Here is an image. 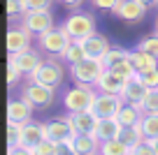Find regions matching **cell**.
<instances>
[{
  "instance_id": "1",
  "label": "cell",
  "mask_w": 158,
  "mask_h": 155,
  "mask_svg": "<svg viewBox=\"0 0 158 155\" xmlns=\"http://www.w3.org/2000/svg\"><path fill=\"white\" fill-rule=\"evenodd\" d=\"M95 95H98V88H95V86L74 83V86L63 95V107H65V111H68V113H72V111H86V109H91Z\"/></svg>"
},
{
  "instance_id": "2",
  "label": "cell",
  "mask_w": 158,
  "mask_h": 155,
  "mask_svg": "<svg viewBox=\"0 0 158 155\" xmlns=\"http://www.w3.org/2000/svg\"><path fill=\"white\" fill-rule=\"evenodd\" d=\"M105 70L107 67L100 58H84L70 65V74H72L74 83H84V86H95Z\"/></svg>"
},
{
  "instance_id": "3",
  "label": "cell",
  "mask_w": 158,
  "mask_h": 155,
  "mask_svg": "<svg viewBox=\"0 0 158 155\" xmlns=\"http://www.w3.org/2000/svg\"><path fill=\"white\" fill-rule=\"evenodd\" d=\"M70 42H72V39H70V35L65 33L63 26H54V28H49L47 33H42V35L37 37L40 51H42V54H47V56H56V58H60V56H63L65 46H68Z\"/></svg>"
},
{
  "instance_id": "4",
  "label": "cell",
  "mask_w": 158,
  "mask_h": 155,
  "mask_svg": "<svg viewBox=\"0 0 158 155\" xmlns=\"http://www.w3.org/2000/svg\"><path fill=\"white\" fill-rule=\"evenodd\" d=\"M28 79L30 81H37V83H44L49 88H58L65 79V70L56 60V56H51V58H44V63L40 65L33 74H28Z\"/></svg>"
},
{
  "instance_id": "5",
  "label": "cell",
  "mask_w": 158,
  "mask_h": 155,
  "mask_svg": "<svg viewBox=\"0 0 158 155\" xmlns=\"http://www.w3.org/2000/svg\"><path fill=\"white\" fill-rule=\"evenodd\" d=\"M60 26H63L65 33L70 35V39H79V42L95 33V19L91 14H84V12H74V14H70Z\"/></svg>"
},
{
  "instance_id": "6",
  "label": "cell",
  "mask_w": 158,
  "mask_h": 155,
  "mask_svg": "<svg viewBox=\"0 0 158 155\" xmlns=\"http://www.w3.org/2000/svg\"><path fill=\"white\" fill-rule=\"evenodd\" d=\"M19 23L23 26L33 37H40L42 33H47L49 28L56 26L51 10H28V12H23V16L19 19Z\"/></svg>"
},
{
  "instance_id": "7",
  "label": "cell",
  "mask_w": 158,
  "mask_h": 155,
  "mask_svg": "<svg viewBox=\"0 0 158 155\" xmlns=\"http://www.w3.org/2000/svg\"><path fill=\"white\" fill-rule=\"evenodd\" d=\"M21 97H26L35 109H47V107H51V102L56 97V88H49L44 83H37V81L28 79V83L21 88Z\"/></svg>"
},
{
  "instance_id": "8",
  "label": "cell",
  "mask_w": 158,
  "mask_h": 155,
  "mask_svg": "<svg viewBox=\"0 0 158 155\" xmlns=\"http://www.w3.org/2000/svg\"><path fill=\"white\" fill-rule=\"evenodd\" d=\"M123 97L121 95H109V93H100L95 95L93 104H91V111L95 113L98 118H107V116H116L118 109L123 107Z\"/></svg>"
},
{
  "instance_id": "9",
  "label": "cell",
  "mask_w": 158,
  "mask_h": 155,
  "mask_svg": "<svg viewBox=\"0 0 158 155\" xmlns=\"http://www.w3.org/2000/svg\"><path fill=\"white\" fill-rule=\"evenodd\" d=\"M65 116H68V123H70L74 134H93L95 132L98 116L91 109H86V111H72V113H65Z\"/></svg>"
},
{
  "instance_id": "10",
  "label": "cell",
  "mask_w": 158,
  "mask_h": 155,
  "mask_svg": "<svg viewBox=\"0 0 158 155\" xmlns=\"http://www.w3.org/2000/svg\"><path fill=\"white\" fill-rule=\"evenodd\" d=\"M33 111H35V107L26 97H16V100L7 102V121H12V123H21L23 125V123L33 121Z\"/></svg>"
},
{
  "instance_id": "11",
  "label": "cell",
  "mask_w": 158,
  "mask_h": 155,
  "mask_svg": "<svg viewBox=\"0 0 158 155\" xmlns=\"http://www.w3.org/2000/svg\"><path fill=\"white\" fill-rule=\"evenodd\" d=\"M10 60H14L23 74H33L40 65L44 63L42 51H37V49H26V51H19V54H10Z\"/></svg>"
},
{
  "instance_id": "12",
  "label": "cell",
  "mask_w": 158,
  "mask_h": 155,
  "mask_svg": "<svg viewBox=\"0 0 158 155\" xmlns=\"http://www.w3.org/2000/svg\"><path fill=\"white\" fill-rule=\"evenodd\" d=\"M149 93V86L142 81V77L139 74H133L130 79H126V86H123V93H121V97H123L126 102H130V104H142V100L147 97Z\"/></svg>"
},
{
  "instance_id": "13",
  "label": "cell",
  "mask_w": 158,
  "mask_h": 155,
  "mask_svg": "<svg viewBox=\"0 0 158 155\" xmlns=\"http://www.w3.org/2000/svg\"><path fill=\"white\" fill-rule=\"evenodd\" d=\"M147 10L149 7L144 5V2H139V0H121V5H118V10L114 12V14H116L118 19L128 21V23H139V21L147 16Z\"/></svg>"
},
{
  "instance_id": "14",
  "label": "cell",
  "mask_w": 158,
  "mask_h": 155,
  "mask_svg": "<svg viewBox=\"0 0 158 155\" xmlns=\"http://www.w3.org/2000/svg\"><path fill=\"white\" fill-rule=\"evenodd\" d=\"M30 42H33V35L21 23L12 26V28L7 30V51H10V54H19V51L30 49Z\"/></svg>"
},
{
  "instance_id": "15",
  "label": "cell",
  "mask_w": 158,
  "mask_h": 155,
  "mask_svg": "<svg viewBox=\"0 0 158 155\" xmlns=\"http://www.w3.org/2000/svg\"><path fill=\"white\" fill-rule=\"evenodd\" d=\"M44 125H47V137L54 139L56 144H65V141H70L74 137L72 127H70V123H68V116L51 118V121H47Z\"/></svg>"
},
{
  "instance_id": "16",
  "label": "cell",
  "mask_w": 158,
  "mask_h": 155,
  "mask_svg": "<svg viewBox=\"0 0 158 155\" xmlns=\"http://www.w3.org/2000/svg\"><path fill=\"white\" fill-rule=\"evenodd\" d=\"M42 139H47V125L37 121H28L23 123V130H21V141L19 146H26V148H35Z\"/></svg>"
},
{
  "instance_id": "17",
  "label": "cell",
  "mask_w": 158,
  "mask_h": 155,
  "mask_svg": "<svg viewBox=\"0 0 158 155\" xmlns=\"http://www.w3.org/2000/svg\"><path fill=\"white\" fill-rule=\"evenodd\" d=\"M81 44H84V49H86V56H89V58H100V60H102V56L107 54L109 49H112L109 39L105 37V35H100V33L89 35L86 39H81Z\"/></svg>"
},
{
  "instance_id": "18",
  "label": "cell",
  "mask_w": 158,
  "mask_h": 155,
  "mask_svg": "<svg viewBox=\"0 0 158 155\" xmlns=\"http://www.w3.org/2000/svg\"><path fill=\"white\" fill-rule=\"evenodd\" d=\"M123 86H126V79L114 74L112 70H105L102 77L95 83V88H98L100 93H109V95H121V93H123Z\"/></svg>"
},
{
  "instance_id": "19",
  "label": "cell",
  "mask_w": 158,
  "mask_h": 155,
  "mask_svg": "<svg viewBox=\"0 0 158 155\" xmlns=\"http://www.w3.org/2000/svg\"><path fill=\"white\" fill-rule=\"evenodd\" d=\"M121 123L116 116H107V118H98V125H95L93 134L98 137V141H107V139H116L118 132H121Z\"/></svg>"
},
{
  "instance_id": "20",
  "label": "cell",
  "mask_w": 158,
  "mask_h": 155,
  "mask_svg": "<svg viewBox=\"0 0 158 155\" xmlns=\"http://www.w3.org/2000/svg\"><path fill=\"white\" fill-rule=\"evenodd\" d=\"M130 63H133V67H135L137 74H144V72H149V70L158 67V58L156 56L147 54V51H142V49H137V46L130 51Z\"/></svg>"
},
{
  "instance_id": "21",
  "label": "cell",
  "mask_w": 158,
  "mask_h": 155,
  "mask_svg": "<svg viewBox=\"0 0 158 155\" xmlns=\"http://www.w3.org/2000/svg\"><path fill=\"white\" fill-rule=\"evenodd\" d=\"M142 116H144V111L137 107V104H130V102H123V107L118 109V113H116L118 123H121L123 127H128V125H139Z\"/></svg>"
},
{
  "instance_id": "22",
  "label": "cell",
  "mask_w": 158,
  "mask_h": 155,
  "mask_svg": "<svg viewBox=\"0 0 158 155\" xmlns=\"http://www.w3.org/2000/svg\"><path fill=\"white\" fill-rule=\"evenodd\" d=\"M70 144L74 146V150H77L79 155H84V153H98V137L95 134H74L72 139H70Z\"/></svg>"
},
{
  "instance_id": "23",
  "label": "cell",
  "mask_w": 158,
  "mask_h": 155,
  "mask_svg": "<svg viewBox=\"0 0 158 155\" xmlns=\"http://www.w3.org/2000/svg\"><path fill=\"white\" fill-rule=\"evenodd\" d=\"M130 146L128 144H123V141L118 139H107V141H100V146H98V155H128L130 153Z\"/></svg>"
},
{
  "instance_id": "24",
  "label": "cell",
  "mask_w": 158,
  "mask_h": 155,
  "mask_svg": "<svg viewBox=\"0 0 158 155\" xmlns=\"http://www.w3.org/2000/svg\"><path fill=\"white\" fill-rule=\"evenodd\" d=\"M84 58H89L86 56V49H84V44L79 42V39H72V42L65 46V51H63V56H60V60H65V63H79V60H84Z\"/></svg>"
},
{
  "instance_id": "25",
  "label": "cell",
  "mask_w": 158,
  "mask_h": 155,
  "mask_svg": "<svg viewBox=\"0 0 158 155\" xmlns=\"http://www.w3.org/2000/svg\"><path fill=\"white\" fill-rule=\"evenodd\" d=\"M118 139L123 141V144H128L130 148H135L137 144H142V141H144V132H142V127H139V125H128V127H121Z\"/></svg>"
},
{
  "instance_id": "26",
  "label": "cell",
  "mask_w": 158,
  "mask_h": 155,
  "mask_svg": "<svg viewBox=\"0 0 158 155\" xmlns=\"http://www.w3.org/2000/svg\"><path fill=\"white\" fill-rule=\"evenodd\" d=\"M139 127L144 132V139H156L158 137V111L156 113H144L142 121H139Z\"/></svg>"
},
{
  "instance_id": "27",
  "label": "cell",
  "mask_w": 158,
  "mask_h": 155,
  "mask_svg": "<svg viewBox=\"0 0 158 155\" xmlns=\"http://www.w3.org/2000/svg\"><path fill=\"white\" fill-rule=\"evenodd\" d=\"M130 58V51H126V49H118V46H112L107 51V54L102 56V63H105V67H112V65H116V63H121V60H128Z\"/></svg>"
},
{
  "instance_id": "28",
  "label": "cell",
  "mask_w": 158,
  "mask_h": 155,
  "mask_svg": "<svg viewBox=\"0 0 158 155\" xmlns=\"http://www.w3.org/2000/svg\"><path fill=\"white\" fill-rule=\"evenodd\" d=\"M137 49H142V51H147V54H151V56L158 58V33L156 30H153L151 35H144V37L139 39Z\"/></svg>"
},
{
  "instance_id": "29",
  "label": "cell",
  "mask_w": 158,
  "mask_h": 155,
  "mask_svg": "<svg viewBox=\"0 0 158 155\" xmlns=\"http://www.w3.org/2000/svg\"><path fill=\"white\" fill-rule=\"evenodd\" d=\"M139 109H142L144 113H156L158 111V88H149V93L142 100Z\"/></svg>"
},
{
  "instance_id": "30",
  "label": "cell",
  "mask_w": 158,
  "mask_h": 155,
  "mask_svg": "<svg viewBox=\"0 0 158 155\" xmlns=\"http://www.w3.org/2000/svg\"><path fill=\"white\" fill-rule=\"evenodd\" d=\"M21 130H23V125H21V123L7 121V148L19 146V141H21Z\"/></svg>"
},
{
  "instance_id": "31",
  "label": "cell",
  "mask_w": 158,
  "mask_h": 155,
  "mask_svg": "<svg viewBox=\"0 0 158 155\" xmlns=\"http://www.w3.org/2000/svg\"><path fill=\"white\" fill-rule=\"evenodd\" d=\"M33 150H35V155H56V150H58V144H56L54 139H49V137H47V139H42Z\"/></svg>"
},
{
  "instance_id": "32",
  "label": "cell",
  "mask_w": 158,
  "mask_h": 155,
  "mask_svg": "<svg viewBox=\"0 0 158 155\" xmlns=\"http://www.w3.org/2000/svg\"><path fill=\"white\" fill-rule=\"evenodd\" d=\"M21 77H23V72L19 70V65L7 58V83H10V86H16V83L21 81Z\"/></svg>"
},
{
  "instance_id": "33",
  "label": "cell",
  "mask_w": 158,
  "mask_h": 155,
  "mask_svg": "<svg viewBox=\"0 0 158 155\" xmlns=\"http://www.w3.org/2000/svg\"><path fill=\"white\" fill-rule=\"evenodd\" d=\"M26 12L23 0H7V16L10 19H21Z\"/></svg>"
},
{
  "instance_id": "34",
  "label": "cell",
  "mask_w": 158,
  "mask_h": 155,
  "mask_svg": "<svg viewBox=\"0 0 158 155\" xmlns=\"http://www.w3.org/2000/svg\"><path fill=\"white\" fill-rule=\"evenodd\" d=\"M130 153H133V155H158V150L153 148V144H151L149 139H144L142 144H137Z\"/></svg>"
},
{
  "instance_id": "35",
  "label": "cell",
  "mask_w": 158,
  "mask_h": 155,
  "mask_svg": "<svg viewBox=\"0 0 158 155\" xmlns=\"http://www.w3.org/2000/svg\"><path fill=\"white\" fill-rule=\"evenodd\" d=\"M91 2H93V7L107 10V12H116L118 5H121V0H91Z\"/></svg>"
},
{
  "instance_id": "36",
  "label": "cell",
  "mask_w": 158,
  "mask_h": 155,
  "mask_svg": "<svg viewBox=\"0 0 158 155\" xmlns=\"http://www.w3.org/2000/svg\"><path fill=\"white\" fill-rule=\"evenodd\" d=\"M51 2L54 0H23L26 12L28 10H51Z\"/></svg>"
},
{
  "instance_id": "37",
  "label": "cell",
  "mask_w": 158,
  "mask_h": 155,
  "mask_svg": "<svg viewBox=\"0 0 158 155\" xmlns=\"http://www.w3.org/2000/svg\"><path fill=\"white\" fill-rule=\"evenodd\" d=\"M142 77V81L147 83L149 88H158V67H153V70H149V72H144V74H139Z\"/></svg>"
},
{
  "instance_id": "38",
  "label": "cell",
  "mask_w": 158,
  "mask_h": 155,
  "mask_svg": "<svg viewBox=\"0 0 158 155\" xmlns=\"http://www.w3.org/2000/svg\"><path fill=\"white\" fill-rule=\"evenodd\" d=\"M7 155H35V150L26 148V146H12V148H7Z\"/></svg>"
},
{
  "instance_id": "39",
  "label": "cell",
  "mask_w": 158,
  "mask_h": 155,
  "mask_svg": "<svg viewBox=\"0 0 158 155\" xmlns=\"http://www.w3.org/2000/svg\"><path fill=\"white\" fill-rule=\"evenodd\" d=\"M56 155H79V153L74 150V146L70 144V141H65V144H58V150H56Z\"/></svg>"
},
{
  "instance_id": "40",
  "label": "cell",
  "mask_w": 158,
  "mask_h": 155,
  "mask_svg": "<svg viewBox=\"0 0 158 155\" xmlns=\"http://www.w3.org/2000/svg\"><path fill=\"white\" fill-rule=\"evenodd\" d=\"M58 2H63L65 7H72V10H77V7L84 5V0H58Z\"/></svg>"
},
{
  "instance_id": "41",
  "label": "cell",
  "mask_w": 158,
  "mask_h": 155,
  "mask_svg": "<svg viewBox=\"0 0 158 155\" xmlns=\"http://www.w3.org/2000/svg\"><path fill=\"white\" fill-rule=\"evenodd\" d=\"M139 2H144L147 7H153V5H158V0H139Z\"/></svg>"
},
{
  "instance_id": "42",
  "label": "cell",
  "mask_w": 158,
  "mask_h": 155,
  "mask_svg": "<svg viewBox=\"0 0 158 155\" xmlns=\"http://www.w3.org/2000/svg\"><path fill=\"white\" fill-rule=\"evenodd\" d=\"M149 141H151V144H153V148L158 150V137H156V139H149Z\"/></svg>"
},
{
  "instance_id": "43",
  "label": "cell",
  "mask_w": 158,
  "mask_h": 155,
  "mask_svg": "<svg viewBox=\"0 0 158 155\" xmlns=\"http://www.w3.org/2000/svg\"><path fill=\"white\" fill-rule=\"evenodd\" d=\"M153 30H156V33H158V19H156V28H153Z\"/></svg>"
},
{
  "instance_id": "44",
  "label": "cell",
  "mask_w": 158,
  "mask_h": 155,
  "mask_svg": "<svg viewBox=\"0 0 158 155\" xmlns=\"http://www.w3.org/2000/svg\"><path fill=\"white\" fill-rule=\"evenodd\" d=\"M84 155H98V153H84Z\"/></svg>"
},
{
  "instance_id": "45",
  "label": "cell",
  "mask_w": 158,
  "mask_h": 155,
  "mask_svg": "<svg viewBox=\"0 0 158 155\" xmlns=\"http://www.w3.org/2000/svg\"><path fill=\"white\" fill-rule=\"evenodd\" d=\"M128 155H133V153H128Z\"/></svg>"
}]
</instances>
